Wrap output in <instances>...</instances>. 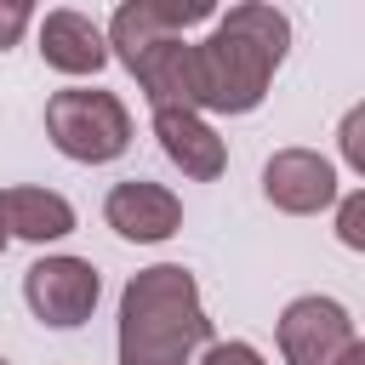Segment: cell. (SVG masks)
Wrapping results in <instances>:
<instances>
[{
  "label": "cell",
  "mask_w": 365,
  "mask_h": 365,
  "mask_svg": "<svg viewBox=\"0 0 365 365\" xmlns=\"http://www.w3.org/2000/svg\"><path fill=\"white\" fill-rule=\"evenodd\" d=\"M0 228L17 240H63L74 228V205L51 188H0Z\"/></svg>",
  "instance_id": "obj_12"
},
{
  "label": "cell",
  "mask_w": 365,
  "mask_h": 365,
  "mask_svg": "<svg viewBox=\"0 0 365 365\" xmlns=\"http://www.w3.org/2000/svg\"><path fill=\"white\" fill-rule=\"evenodd\" d=\"M154 131H160L165 160H171V165H182V177H194V182L222 177L228 148H222V137H217L194 108H160V114H154Z\"/></svg>",
  "instance_id": "obj_10"
},
{
  "label": "cell",
  "mask_w": 365,
  "mask_h": 365,
  "mask_svg": "<svg viewBox=\"0 0 365 365\" xmlns=\"http://www.w3.org/2000/svg\"><path fill=\"white\" fill-rule=\"evenodd\" d=\"M0 251H6V228H0Z\"/></svg>",
  "instance_id": "obj_18"
},
{
  "label": "cell",
  "mask_w": 365,
  "mask_h": 365,
  "mask_svg": "<svg viewBox=\"0 0 365 365\" xmlns=\"http://www.w3.org/2000/svg\"><path fill=\"white\" fill-rule=\"evenodd\" d=\"M97 291H103V279H97V268L80 262V257H40V262L23 274V297H29L34 319H40V325H57V331L86 325L91 308H97Z\"/></svg>",
  "instance_id": "obj_4"
},
{
  "label": "cell",
  "mask_w": 365,
  "mask_h": 365,
  "mask_svg": "<svg viewBox=\"0 0 365 365\" xmlns=\"http://www.w3.org/2000/svg\"><path fill=\"white\" fill-rule=\"evenodd\" d=\"M23 29H29V6H23V0H0V51L17 46Z\"/></svg>",
  "instance_id": "obj_15"
},
{
  "label": "cell",
  "mask_w": 365,
  "mask_h": 365,
  "mask_svg": "<svg viewBox=\"0 0 365 365\" xmlns=\"http://www.w3.org/2000/svg\"><path fill=\"white\" fill-rule=\"evenodd\" d=\"M40 57L57 74H97L108 63V40L80 11H46V23H40Z\"/></svg>",
  "instance_id": "obj_11"
},
{
  "label": "cell",
  "mask_w": 365,
  "mask_h": 365,
  "mask_svg": "<svg viewBox=\"0 0 365 365\" xmlns=\"http://www.w3.org/2000/svg\"><path fill=\"white\" fill-rule=\"evenodd\" d=\"M336 365H365V342H354V348H348V354H342Z\"/></svg>",
  "instance_id": "obj_17"
},
{
  "label": "cell",
  "mask_w": 365,
  "mask_h": 365,
  "mask_svg": "<svg viewBox=\"0 0 365 365\" xmlns=\"http://www.w3.org/2000/svg\"><path fill=\"white\" fill-rule=\"evenodd\" d=\"M200 365H262V359L251 342H211V348H200Z\"/></svg>",
  "instance_id": "obj_14"
},
{
  "label": "cell",
  "mask_w": 365,
  "mask_h": 365,
  "mask_svg": "<svg viewBox=\"0 0 365 365\" xmlns=\"http://www.w3.org/2000/svg\"><path fill=\"white\" fill-rule=\"evenodd\" d=\"M205 17H211L205 0H125L108 23V46L120 57H131L154 40H182V29H194Z\"/></svg>",
  "instance_id": "obj_8"
},
{
  "label": "cell",
  "mask_w": 365,
  "mask_h": 365,
  "mask_svg": "<svg viewBox=\"0 0 365 365\" xmlns=\"http://www.w3.org/2000/svg\"><path fill=\"white\" fill-rule=\"evenodd\" d=\"M359 131H365V114L354 108V114L342 120V154H348V165H354V171H365V143H359Z\"/></svg>",
  "instance_id": "obj_16"
},
{
  "label": "cell",
  "mask_w": 365,
  "mask_h": 365,
  "mask_svg": "<svg viewBox=\"0 0 365 365\" xmlns=\"http://www.w3.org/2000/svg\"><path fill=\"white\" fill-rule=\"evenodd\" d=\"M262 194L291 211V217H308V211H325L336 200V171L325 154L314 148H279L268 165H262Z\"/></svg>",
  "instance_id": "obj_7"
},
{
  "label": "cell",
  "mask_w": 365,
  "mask_h": 365,
  "mask_svg": "<svg viewBox=\"0 0 365 365\" xmlns=\"http://www.w3.org/2000/svg\"><path fill=\"white\" fill-rule=\"evenodd\" d=\"M354 342H359L354 319L331 297H297L279 314V354H285V365H336Z\"/></svg>",
  "instance_id": "obj_5"
},
{
  "label": "cell",
  "mask_w": 365,
  "mask_h": 365,
  "mask_svg": "<svg viewBox=\"0 0 365 365\" xmlns=\"http://www.w3.org/2000/svg\"><path fill=\"white\" fill-rule=\"evenodd\" d=\"M285 46H291V17L274 6L245 0L228 17H217V29L194 46V108L251 114L268 97Z\"/></svg>",
  "instance_id": "obj_1"
},
{
  "label": "cell",
  "mask_w": 365,
  "mask_h": 365,
  "mask_svg": "<svg viewBox=\"0 0 365 365\" xmlns=\"http://www.w3.org/2000/svg\"><path fill=\"white\" fill-rule=\"evenodd\" d=\"M103 217H108V228H114L120 240L154 245V240H171V234L182 228V200H177L171 188H160V182L131 177V182H114V188H108Z\"/></svg>",
  "instance_id": "obj_6"
},
{
  "label": "cell",
  "mask_w": 365,
  "mask_h": 365,
  "mask_svg": "<svg viewBox=\"0 0 365 365\" xmlns=\"http://www.w3.org/2000/svg\"><path fill=\"white\" fill-rule=\"evenodd\" d=\"M46 137L80 160V165H103V160H120L125 143H131V114L114 91H91V86H74V91H51L46 103Z\"/></svg>",
  "instance_id": "obj_3"
},
{
  "label": "cell",
  "mask_w": 365,
  "mask_h": 365,
  "mask_svg": "<svg viewBox=\"0 0 365 365\" xmlns=\"http://www.w3.org/2000/svg\"><path fill=\"white\" fill-rule=\"evenodd\" d=\"M120 63L137 74V86L148 91L154 114H160V108H194V46H188V40H154V46H143V51L120 57ZM194 114H200V108H194Z\"/></svg>",
  "instance_id": "obj_9"
},
{
  "label": "cell",
  "mask_w": 365,
  "mask_h": 365,
  "mask_svg": "<svg viewBox=\"0 0 365 365\" xmlns=\"http://www.w3.org/2000/svg\"><path fill=\"white\" fill-rule=\"evenodd\" d=\"M0 365H6V359H0Z\"/></svg>",
  "instance_id": "obj_19"
},
{
  "label": "cell",
  "mask_w": 365,
  "mask_h": 365,
  "mask_svg": "<svg viewBox=\"0 0 365 365\" xmlns=\"http://www.w3.org/2000/svg\"><path fill=\"white\" fill-rule=\"evenodd\" d=\"M336 234H342V245H365V194L354 188L348 200H342V211H336Z\"/></svg>",
  "instance_id": "obj_13"
},
{
  "label": "cell",
  "mask_w": 365,
  "mask_h": 365,
  "mask_svg": "<svg viewBox=\"0 0 365 365\" xmlns=\"http://www.w3.org/2000/svg\"><path fill=\"white\" fill-rule=\"evenodd\" d=\"M211 348L200 285L182 262H154L120 291V365H194Z\"/></svg>",
  "instance_id": "obj_2"
}]
</instances>
